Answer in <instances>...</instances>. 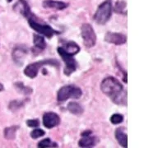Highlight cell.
I'll return each instance as SVG.
<instances>
[{
  "label": "cell",
  "instance_id": "11",
  "mask_svg": "<svg viewBox=\"0 0 158 148\" xmlns=\"http://www.w3.org/2000/svg\"><path fill=\"white\" fill-rule=\"evenodd\" d=\"M27 54V49L24 46H17L12 51V59L18 65H22L25 56Z\"/></svg>",
  "mask_w": 158,
  "mask_h": 148
},
{
  "label": "cell",
  "instance_id": "9",
  "mask_svg": "<svg viewBox=\"0 0 158 148\" xmlns=\"http://www.w3.org/2000/svg\"><path fill=\"white\" fill-rule=\"evenodd\" d=\"M105 40L110 44L120 45L125 44L127 41V37L125 35L121 33H114V32H108L106 33L105 36Z\"/></svg>",
  "mask_w": 158,
  "mask_h": 148
},
{
  "label": "cell",
  "instance_id": "2",
  "mask_svg": "<svg viewBox=\"0 0 158 148\" xmlns=\"http://www.w3.org/2000/svg\"><path fill=\"white\" fill-rule=\"evenodd\" d=\"M112 14V2L111 0H106L100 4L93 16L94 21L100 25L106 24Z\"/></svg>",
  "mask_w": 158,
  "mask_h": 148
},
{
  "label": "cell",
  "instance_id": "16",
  "mask_svg": "<svg viewBox=\"0 0 158 148\" xmlns=\"http://www.w3.org/2000/svg\"><path fill=\"white\" fill-rule=\"evenodd\" d=\"M68 54H71L73 56H74L75 54H77L80 51V47L73 41L67 42L66 44H64V46L62 47Z\"/></svg>",
  "mask_w": 158,
  "mask_h": 148
},
{
  "label": "cell",
  "instance_id": "19",
  "mask_svg": "<svg viewBox=\"0 0 158 148\" xmlns=\"http://www.w3.org/2000/svg\"><path fill=\"white\" fill-rule=\"evenodd\" d=\"M15 86L17 88V90L20 91V92H22V93L25 94V95H29V94L31 93V88H30V87H27L25 85L22 83V82H17V83L15 84Z\"/></svg>",
  "mask_w": 158,
  "mask_h": 148
},
{
  "label": "cell",
  "instance_id": "22",
  "mask_svg": "<svg viewBox=\"0 0 158 148\" xmlns=\"http://www.w3.org/2000/svg\"><path fill=\"white\" fill-rule=\"evenodd\" d=\"M123 120V117L120 113H114L111 116L110 122L113 124H118V123H122Z\"/></svg>",
  "mask_w": 158,
  "mask_h": 148
},
{
  "label": "cell",
  "instance_id": "10",
  "mask_svg": "<svg viewBox=\"0 0 158 148\" xmlns=\"http://www.w3.org/2000/svg\"><path fill=\"white\" fill-rule=\"evenodd\" d=\"M13 9L27 18H29L32 14L30 6L26 0H18L13 6Z\"/></svg>",
  "mask_w": 158,
  "mask_h": 148
},
{
  "label": "cell",
  "instance_id": "3",
  "mask_svg": "<svg viewBox=\"0 0 158 148\" xmlns=\"http://www.w3.org/2000/svg\"><path fill=\"white\" fill-rule=\"evenodd\" d=\"M45 65H50L59 68V63L58 60L54 59H44V60H40V61L35 62L33 64H31L27 65V68H25L24 73L25 75L30 78H35L37 76V74L39 72L40 68Z\"/></svg>",
  "mask_w": 158,
  "mask_h": 148
},
{
  "label": "cell",
  "instance_id": "5",
  "mask_svg": "<svg viewBox=\"0 0 158 148\" xmlns=\"http://www.w3.org/2000/svg\"><path fill=\"white\" fill-rule=\"evenodd\" d=\"M28 22H29L30 27H31L32 29L35 30V31L38 32L39 34L46 36L47 38H51L54 34H57L58 32L49 27L48 25L44 24H40L39 22H37L33 17V14L28 18Z\"/></svg>",
  "mask_w": 158,
  "mask_h": 148
},
{
  "label": "cell",
  "instance_id": "26",
  "mask_svg": "<svg viewBox=\"0 0 158 148\" xmlns=\"http://www.w3.org/2000/svg\"><path fill=\"white\" fill-rule=\"evenodd\" d=\"M2 90H3V86H2V84L0 83V91H2Z\"/></svg>",
  "mask_w": 158,
  "mask_h": 148
},
{
  "label": "cell",
  "instance_id": "13",
  "mask_svg": "<svg viewBox=\"0 0 158 148\" xmlns=\"http://www.w3.org/2000/svg\"><path fill=\"white\" fill-rule=\"evenodd\" d=\"M115 138L119 143V145L123 147L128 146V138L124 128H118L115 131Z\"/></svg>",
  "mask_w": 158,
  "mask_h": 148
},
{
  "label": "cell",
  "instance_id": "18",
  "mask_svg": "<svg viewBox=\"0 0 158 148\" xmlns=\"http://www.w3.org/2000/svg\"><path fill=\"white\" fill-rule=\"evenodd\" d=\"M18 126H12L9 128H6L4 130V137L8 140H12L16 137V133L18 130Z\"/></svg>",
  "mask_w": 158,
  "mask_h": 148
},
{
  "label": "cell",
  "instance_id": "7",
  "mask_svg": "<svg viewBox=\"0 0 158 148\" xmlns=\"http://www.w3.org/2000/svg\"><path fill=\"white\" fill-rule=\"evenodd\" d=\"M58 53L61 56L63 60L65 63V68H64V73L67 76L71 75L73 72L76 71L77 69V62L73 59V56L71 54H68L62 47L58 48Z\"/></svg>",
  "mask_w": 158,
  "mask_h": 148
},
{
  "label": "cell",
  "instance_id": "20",
  "mask_svg": "<svg viewBox=\"0 0 158 148\" xmlns=\"http://www.w3.org/2000/svg\"><path fill=\"white\" fill-rule=\"evenodd\" d=\"M24 104L23 101H12L9 104V109L12 111H16L22 108L24 105Z\"/></svg>",
  "mask_w": 158,
  "mask_h": 148
},
{
  "label": "cell",
  "instance_id": "14",
  "mask_svg": "<svg viewBox=\"0 0 158 148\" xmlns=\"http://www.w3.org/2000/svg\"><path fill=\"white\" fill-rule=\"evenodd\" d=\"M96 138L89 134V135L82 136V138L79 141L78 145L81 147H91L96 145Z\"/></svg>",
  "mask_w": 158,
  "mask_h": 148
},
{
  "label": "cell",
  "instance_id": "6",
  "mask_svg": "<svg viewBox=\"0 0 158 148\" xmlns=\"http://www.w3.org/2000/svg\"><path fill=\"white\" fill-rule=\"evenodd\" d=\"M81 35L86 48L93 47L96 43V35L93 27L90 24H83L81 27Z\"/></svg>",
  "mask_w": 158,
  "mask_h": 148
},
{
  "label": "cell",
  "instance_id": "4",
  "mask_svg": "<svg viewBox=\"0 0 158 148\" xmlns=\"http://www.w3.org/2000/svg\"><path fill=\"white\" fill-rule=\"evenodd\" d=\"M81 95L82 91L79 87L73 85H68L59 89L57 94V100L59 102H64L69 99H79Z\"/></svg>",
  "mask_w": 158,
  "mask_h": 148
},
{
  "label": "cell",
  "instance_id": "21",
  "mask_svg": "<svg viewBox=\"0 0 158 148\" xmlns=\"http://www.w3.org/2000/svg\"><path fill=\"white\" fill-rule=\"evenodd\" d=\"M39 147H49V146H58L56 143H54L49 138H45L40 141L38 144Z\"/></svg>",
  "mask_w": 158,
  "mask_h": 148
},
{
  "label": "cell",
  "instance_id": "24",
  "mask_svg": "<svg viewBox=\"0 0 158 148\" xmlns=\"http://www.w3.org/2000/svg\"><path fill=\"white\" fill-rule=\"evenodd\" d=\"M126 4L124 2H117L114 7V11L118 13H123V10L125 9Z\"/></svg>",
  "mask_w": 158,
  "mask_h": 148
},
{
  "label": "cell",
  "instance_id": "23",
  "mask_svg": "<svg viewBox=\"0 0 158 148\" xmlns=\"http://www.w3.org/2000/svg\"><path fill=\"white\" fill-rule=\"evenodd\" d=\"M44 131L40 129V128H35L31 133V137L33 139H37V138H41L42 136L44 135Z\"/></svg>",
  "mask_w": 158,
  "mask_h": 148
},
{
  "label": "cell",
  "instance_id": "15",
  "mask_svg": "<svg viewBox=\"0 0 158 148\" xmlns=\"http://www.w3.org/2000/svg\"><path fill=\"white\" fill-rule=\"evenodd\" d=\"M34 48H33V51L38 50V51H42L46 48V42L44 40V37L41 35H35L34 39Z\"/></svg>",
  "mask_w": 158,
  "mask_h": 148
},
{
  "label": "cell",
  "instance_id": "17",
  "mask_svg": "<svg viewBox=\"0 0 158 148\" xmlns=\"http://www.w3.org/2000/svg\"><path fill=\"white\" fill-rule=\"evenodd\" d=\"M68 110L70 113L76 114V115H80L83 113V109L81 106V105L77 102H70L68 105Z\"/></svg>",
  "mask_w": 158,
  "mask_h": 148
},
{
  "label": "cell",
  "instance_id": "25",
  "mask_svg": "<svg viewBox=\"0 0 158 148\" xmlns=\"http://www.w3.org/2000/svg\"><path fill=\"white\" fill-rule=\"evenodd\" d=\"M27 124L31 128H36L40 125V123L38 119H30L27 121Z\"/></svg>",
  "mask_w": 158,
  "mask_h": 148
},
{
  "label": "cell",
  "instance_id": "8",
  "mask_svg": "<svg viewBox=\"0 0 158 148\" xmlns=\"http://www.w3.org/2000/svg\"><path fill=\"white\" fill-rule=\"evenodd\" d=\"M60 123V118L54 112H48L43 115V124L45 128H53Z\"/></svg>",
  "mask_w": 158,
  "mask_h": 148
},
{
  "label": "cell",
  "instance_id": "1",
  "mask_svg": "<svg viewBox=\"0 0 158 148\" xmlns=\"http://www.w3.org/2000/svg\"><path fill=\"white\" fill-rule=\"evenodd\" d=\"M101 89L105 95H106L114 101V103L118 105H126L127 102L126 91H123V85L115 77L113 76L106 77L101 82Z\"/></svg>",
  "mask_w": 158,
  "mask_h": 148
},
{
  "label": "cell",
  "instance_id": "12",
  "mask_svg": "<svg viewBox=\"0 0 158 148\" xmlns=\"http://www.w3.org/2000/svg\"><path fill=\"white\" fill-rule=\"evenodd\" d=\"M42 5L45 8H52L55 10H64L69 6V4L66 2L56 1V0H44L42 2Z\"/></svg>",
  "mask_w": 158,
  "mask_h": 148
}]
</instances>
